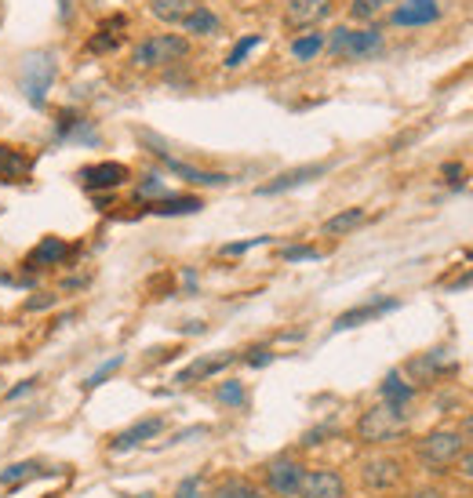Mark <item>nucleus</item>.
<instances>
[{"mask_svg": "<svg viewBox=\"0 0 473 498\" xmlns=\"http://www.w3.org/2000/svg\"><path fill=\"white\" fill-rule=\"evenodd\" d=\"M190 55V40L179 36V33H157V36H146L135 51H131V62L135 69H161V66H172L179 58Z\"/></svg>", "mask_w": 473, "mask_h": 498, "instance_id": "obj_3", "label": "nucleus"}, {"mask_svg": "<svg viewBox=\"0 0 473 498\" xmlns=\"http://www.w3.org/2000/svg\"><path fill=\"white\" fill-rule=\"evenodd\" d=\"M306 477V466L291 455H280L266 466V492L277 498H295L299 495V484Z\"/></svg>", "mask_w": 473, "mask_h": 498, "instance_id": "obj_6", "label": "nucleus"}, {"mask_svg": "<svg viewBox=\"0 0 473 498\" xmlns=\"http://www.w3.org/2000/svg\"><path fill=\"white\" fill-rule=\"evenodd\" d=\"M459 433H463L467 441H473V411L467 415V419H463V430H459Z\"/></svg>", "mask_w": 473, "mask_h": 498, "instance_id": "obj_41", "label": "nucleus"}, {"mask_svg": "<svg viewBox=\"0 0 473 498\" xmlns=\"http://www.w3.org/2000/svg\"><path fill=\"white\" fill-rule=\"evenodd\" d=\"M247 488H251V481L230 477V481H223V484L215 488V495H212V498H244V495H247Z\"/></svg>", "mask_w": 473, "mask_h": 498, "instance_id": "obj_29", "label": "nucleus"}, {"mask_svg": "<svg viewBox=\"0 0 473 498\" xmlns=\"http://www.w3.org/2000/svg\"><path fill=\"white\" fill-rule=\"evenodd\" d=\"M288 262H302V258H317V248H284L280 251Z\"/></svg>", "mask_w": 473, "mask_h": 498, "instance_id": "obj_36", "label": "nucleus"}, {"mask_svg": "<svg viewBox=\"0 0 473 498\" xmlns=\"http://www.w3.org/2000/svg\"><path fill=\"white\" fill-rule=\"evenodd\" d=\"M408 433V419H405V408H394V404H375L368 408L361 419H357V437L361 444H390L397 437Z\"/></svg>", "mask_w": 473, "mask_h": 498, "instance_id": "obj_2", "label": "nucleus"}, {"mask_svg": "<svg viewBox=\"0 0 473 498\" xmlns=\"http://www.w3.org/2000/svg\"><path fill=\"white\" fill-rule=\"evenodd\" d=\"M463 448H467V437L459 430H434L423 441H415V462L430 473H445L448 466H456Z\"/></svg>", "mask_w": 473, "mask_h": 498, "instance_id": "obj_1", "label": "nucleus"}, {"mask_svg": "<svg viewBox=\"0 0 473 498\" xmlns=\"http://www.w3.org/2000/svg\"><path fill=\"white\" fill-rule=\"evenodd\" d=\"M201 208H205L201 197H161V201L150 204L153 215H194Z\"/></svg>", "mask_w": 473, "mask_h": 498, "instance_id": "obj_19", "label": "nucleus"}, {"mask_svg": "<svg viewBox=\"0 0 473 498\" xmlns=\"http://www.w3.org/2000/svg\"><path fill=\"white\" fill-rule=\"evenodd\" d=\"M131 498H157V495H131Z\"/></svg>", "mask_w": 473, "mask_h": 498, "instance_id": "obj_42", "label": "nucleus"}, {"mask_svg": "<svg viewBox=\"0 0 473 498\" xmlns=\"http://www.w3.org/2000/svg\"><path fill=\"white\" fill-rule=\"evenodd\" d=\"M273 357H269V349H251V357H247V364H255V368H262V364H269Z\"/></svg>", "mask_w": 473, "mask_h": 498, "instance_id": "obj_38", "label": "nucleus"}, {"mask_svg": "<svg viewBox=\"0 0 473 498\" xmlns=\"http://www.w3.org/2000/svg\"><path fill=\"white\" fill-rule=\"evenodd\" d=\"M236 357L234 353H215V357H205V360H194L190 368H183L179 375H175V382H183V386H190V382H197V379H212V375H219L223 368H230Z\"/></svg>", "mask_w": 473, "mask_h": 498, "instance_id": "obj_15", "label": "nucleus"}, {"mask_svg": "<svg viewBox=\"0 0 473 498\" xmlns=\"http://www.w3.org/2000/svg\"><path fill=\"white\" fill-rule=\"evenodd\" d=\"M412 397H415V389H412V386H408V382H405L397 371H390V375H386V382H383V400H386V404H394V408H405Z\"/></svg>", "mask_w": 473, "mask_h": 498, "instance_id": "obj_21", "label": "nucleus"}, {"mask_svg": "<svg viewBox=\"0 0 473 498\" xmlns=\"http://www.w3.org/2000/svg\"><path fill=\"white\" fill-rule=\"evenodd\" d=\"M128 26V18L124 15H117V18H110L106 26H99V36H91V51H110V47H117L121 44V33H113V29H124Z\"/></svg>", "mask_w": 473, "mask_h": 498, "instance_id": "obj_22", "label": "nucleus"}, {"mask_svg": "<svg viewBox=\"0 0 473 498\" xmlns=\"http://www.w3.org/2000/svg\"><path fill=\"white\" fill-rule=\"evenodd\" d=\"M357 226H364V208H346V212H339V215H331L324 223V233L328 237H342V233H353Z\"/></svg>", "mask_w": 473, "mask_h": 498, "instance_id": "obj_20", "label": "nucleus"}, {"mask_svg": "<svg viewBox=\"0 0 473 498\" xmlns=\"http://www.w3.org/2000/svg\"><path fill=\"white\" fill-rule=\"evenodd\" d=\"M456 473H459L463 481H473V451H463V455L456 459Z\"/></svg>", "mask_w": 473, "mask_h": 498, "instance_id": "obj_35", "label": "nucleus"}, {"mask_svg": "<svg viewBox=\"0 0 473 498\" xmlns=\"http://www.w3.org/2000/svg\"><path fill=\"white\" fill-rule=\"evenodd\" d=\"M29 168H33V161L26 153L0 142V182H22L29 175Z\"/></svg>", "mask_w": 473, "mask_h": 498, "instance_id": "obj_18", "label": "nucleus"}, {"mask_svg": "<svg viewBox=\"0 0 473 498\" xmlns=\"http://www.w3.org/2000/svg\"><path fill=\"white\" fill-rule=\"evenodd\" d=\"M40 470H44L40 462H15V466H7V470L0 473V484H7V488H11V484H15V488H22L26 481L40 477Z\"/></svg>", "mask_w": 473, "mask_h": 498, "instance_id": "obj_24", "label": "nucleus"}, {"mask_svg": "<svg viewBox=\"0 0 473 498\" xmlns=\"http://www.w3.org/2000/svg\"><path fill=\"white\" fill-rule=\"evenodd\" d=\"M295 498H346V481L339 470H306Z\"/></svg>", "mask_w": 473, "mask_h": 498, "instance_id": "obj_7", "label": "nucleus"}, {"mask_svg": "<svg viewBox=\"0 0 473 498\" xmlns=\"http://www.w3.org/2000/svg\"><path fill=\"white\" fill-rule=\"evenodd\" d=\"M80 186L84 190H117V186H124L128 182V168L124 164H117V161H106V164H91V168H80Z\"/></svg>", "mask_w": 473, "mask_h": 498, "instance_id": "obj_9", "label": "nucleus"}, {"mask_svg": "<svg viewBox=\"0 0 473 498\" xmlns=\"http://www.w3.org/2000/svg\"><path fill=\"white\" fill-rule=\"evenodd\" d=\"M51 306H55V295H37V298H29V302H26V309H29V313H37V309H51Z\"/></svg>", "mask_w": 473, "mask_h": 498, "instance_id": "obj_37", "label": "nucleus"}, {"mask_svg": "<svg viewBox=\"0 0 473 498\" xmlns=\"http://www.w3.org/2000/svg\"><path fill=\"white\" fill-rule=\"evenodd\" d=\"M390 4H397V0H353V4H350V15L361 18V22H368V18L383 15Z\"/></svg>", "mask_w": 473, "mask_h": 498, "instance_id": "obj_26", "label": "nucleus"}, {"mask_svg": "<svg viewBox=\"0 0 473 498\" xmlns=\"http://www.w3.org/2000/svg\"><path fill=\"white\" fill-rule=\"evenodd\" d=\"M437 18H441L437 0H405V4H397L394 15H390L394 26H430V22H437Z\"/></svg>", "mask_w": 473, "mask_h": 498, "instance_id": "obj_10", "label": "nucleus"}, {"mask_svg": "<svg viewBox=\"0 0 473 498\" xmlns=\"http://www.w3.org/2000/svg\"><path fill=\"white\" fill-rule=\"evenodd\" d=\"M328 47L339 58H368V55H375L383 47V33L375 26L372 29H335Z\"/></svg>", "mask_w": 473, "mask_h": 498, "instance_id": "obj_5", "label": "nucleus"}, {"mask_svg": "<svg viewBox=\"0 0 473 498\" xmlns=\"http://www.w3.org/2000/svg\"><path fill=\"white\" fill-rule=\"evenodd\" d=\"M401 498H445V492L441 488H419V492H408V495Z\"/></svg>", "mask_w": 473, "mask_h": 498, "instance_id": "obj_40", "label": "nucleus"}, {"mask_svg": "<svg viewBox=\"0 0 473 498\" xmlns=\"http://www.w3.org/2000/svg\"><path fill=\"white\" fill-rule=\"evenodd\" d=\"M321 47H324V36H321V33H306V36L291 40V55H295V58H317Z\"/></svg>", "mask_w": 473, "mask_h": 498, "instance_id": "obj_25", "label": "nucleus"}, {"mask_svg": "<svg viewBox=\"0 0 473 498\" xmlns=\"http://www.w3.org/2000/svg\"><path fill=\"white\" fill-rule=\"evenodd\" d=\"M139 197H157V201H161V197H164V182H161L157 175H146L142 186H139Z\"/></svg>", "mask_w": 473, "mask_h": 498, "instance_id": "obj_31", "label": "nucleus"}, {"mask_svg": "<svg viewBox=\"0 0 473 498\" xmlns=\"http://www.w3.org/2000/svg\"><path fill=\"white\" fill-rule=\"evenodd\" d=\"M161 161H164V168L172 171V175H179V179H186L190 186H226L230 179L223 175V171H201V168H194V164H183V161H175V157H168L164 150H153Z\"/></svg>", "mask_w": 473, "mask_h": 498, "instance_id": "obj_12", "label": "nucleus"}, {"mask_svg": "<svg viewBox=\"0 0 473 498\" xmlns=\"http://www.w3.org/2000/svg\"><path fill=\"white\" fill-rule=\"evenodd\" d=\"M121 364H124V357H113V360H106V364H102V368H99V371H95V375H91V379H88L84 386H88V389L102 386V382H106V379H110V375H113V371H117Z\"/></svg>", "mask_w": 473, "mask_h": 498, "instance_id": "obj_30", "label": "nucleus"}, {"mask_svg": "<svg viewBox=\"0 0 473 498\" xmlns=\"http://www.w3.org/2000/svg\"><path fill=\"white\" fill-rule=\"evenodd\" d=\"M328 433H335V426L328 422V426H317V430H310L306 437H302V448H313V444H324V437Z\"/></svg>", "mask_w": 473, "mask_h": 498, "instance_id": "obj_33", "label": "nucleus"}, {"mask_svg": "<svg viewBox=\"0 0 473 498\" xmlns=\"http://www.w3.org/2000/svg\"><path fill=\"white\" fill-rule=\"evenodd\" d=\"M183 26H186V33H197V36H212V33H219V18H215L205 4H201V7L183 22Z\"/></svg>", "mask_w": 473, "mask_h": 498, "instance_id": "obj_23", "label": "nucleus"}, {"mask_svg": "<svg viewBox=\"0 0 473 498\" xmlns=\"http://www.w3.org/2000/svg\"><path fill=\"white\" fill-rule=\"evenodd\" d=\"M197 7H201V0H150V15L168 26H183Z\"/></svg>", "mask_w": 473, "mask_h": 498, "instance_id": "obj_17", "label": "nucleus"}, {"mask_svg": "<svg viewBox=\"0 0 473 498\" xmlns=\"http://www.w3.org/2000/svg\"><path fill=\"white\" fill-rule=\"evenodd\" d=\"M258 44H262V36H258V33H251V36H244V40H236V44H234V51L226 55V66H230V69H236V66H240V62H244V58H247V55H251V51H255Z\"/></svg>", "mask_w": 473, "mask_h": 498, "instance_id": "obj_27", "label": "nucleus"}, {"mask_svg": "<svg viewBox=\"0 0 473 498\" xmlns=\"http://www.w3.org/2000/svg\"><path fill=\"white\" fill-rule=\"evenodd\" d=\"M328 168L324 164H306V168H291V171H284V175H277L273 182H266L258 193L262 197H273V193H284V190H295V186H302V182H310V179H321Z\"/></svg>", "mask_w": 473, "mask_h": 498, "instance_id": "obj_13", "label": "nucleus"}, {"mask_svg": "<svg viewBox=\"0 0 473 498\" xmlns=\"http://www.w3.org/2000/svg\"><path fill=\"white\" fill-rule=\"evenodd\" d=\"M258 244H269V237H251V241H240V244H226L223 254H244V251L258 248Z\"/></svg>", "mask_w": 473, "mask_h": 498, "instance_id": "obj_34", "label": "nucleus"}, {"mask_svg": "<svg viewBox=\"0 0 473 498\" xmlns=\"http://www.w3.org/2000/svg\"><path fill=\"white\" fill-rule=\"evenodd\" d=\"M215 397H219V404H230V408H240V404L247 400V393H244V386H240V382H234V379H230V382H223Z\"/></svg>", "mask_w": 473, "mask_h": 498, "instance_id": "obj_28", "label": "nucleus"}, {"mask_svg": "<svg viewBox=\"0 0 473 498\" xmlns=\"http://www.w3.org/2000/svg\"><path fill=\"white\" fill-rule=\"evenodd\" d=\"M405 481V462L397 455H372L361 462V484L368 492H394Z\"/></svg>", "mask_w": 473, "mask_h": 498, "instance_id": "obj_4", "label": "nucleus"}, {"mask_svg": "<svg viewBox=\"0 0 473 498\" xmlns=\"http://www.w3.org/2000/svg\"><path fill=\"white\" fill-rule=\"evenodd\" d=\"M331 15V0H288L284 7V26L288 29H313Z\"/></svg>", "mask_w": 473, "mask_h": 498, "instance_id": "obj_8", "label": "nucleus"}, {"mask_svg": "<svg viewBox=\"0 0 473 498\" xmlns=\"http://www.w3.org/2000/svg\"><path fill=\"white\" fill-rule=\"evenodd\" d=\"M401 302L397 298H379V302H368V306H357V309H346V313H339L335 316V324H331V331H346V327H361V324H368V320H375V316H383V313H394Z\"/></svg>", "mask_w": 473, "mask_h": 498, "instance_id": "obj_11", "label": "nucleus"}, {"mask_svg": "<svg viewBox=\"0 0 473 498\" xmlns=\"http://www.w3.org/2000/svg\"><path fill=\"white\" fill-rule=\"evenodd\" d=\"M33 386H37V379H26L22 386H15V389H7V400H18V397H22V393H29Z\"/></svg>", "mask_w": 473, "mask_h": 498, "instance_id": "obj_39", "label": "nucleus"}, {"mask_svg": "<svg viewBox=\"0 0 473 498\" xmlns=\"http://www.w3.org/2000/svg\"><path fill=\"white\" fill-rule=\"evenodd\" d=\"M69 254H73V248H69L66 241H58V237H44L37 248L29 251L26 265H29V269H40V265H58V262H66Z\"/></svg>", "mask_w": 473, "mask_h": 498, "instance_id": "obj_16", "label": "nucleus"}, {"mask_svg": "<svg viewBox=\"0 0 473 498\" xmlns=\"http://www.w3.org/2000/svg\"><path fill=\"white\" fill-rule=\"evenodd\" d=\"M172 498H201V477H186Z\"/></svg>", "mask_w": 473, "mask_h": 498, "instance_id": "obj_32", "label": "nucleus"}, {"mask_svg": "<svg viewBox=\"0 0 473 498\" xmlns=\"http://www.w3.org/2000/svg\"><path fill=\"white\" fill-rule=\"evenodd\" d=\"M161 430H164V419H142V422H135V426H128L124 433H117V437H113V451H128V448H139V444L153 441V437H157Z\"/></svg>", "mask_w": 473, "mask_h": 498, "instance_id": "obj_14", "label": "nucleus"}]
</instances>
